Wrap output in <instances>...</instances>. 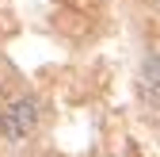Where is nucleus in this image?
<instances>
[{"label": "nucleus", "instance_id": "obj_1", "mask_svg": "<svg viewBox=\"0 0 160 157\" xmlns=\"http://www.w3.org/2000/svg\"><path fill=\"white\" fill-rule=\"evenodd\" d=\"M38 115H42V104L34 96H19L15 104H8L0 111V138L4 142H27L38 130Z\"/></svg>", "mask_w": 160, "mask_h": 157}]
</instances>
